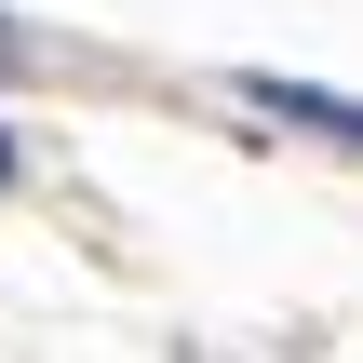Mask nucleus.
Instances as JSON below:
<instances>
[{
    "mask_svg": "<svg viewBox=\"0 0 363 363\" xmlns=\"http://www.w3.org/2000/svg\"><path fill=\"white\" fill-rule=\"evenodd\" d=\"M256 108H283V121H310V135H337V148H363V108L350 94H323V81H242Z\"/></svg>",
    "mask_w": 363,
    "mask_h": 363,
    "instance_id": "1",
    "label": "nucleus"
},
{
    "mask_svg": "<svg viewBox=\"0 0 363 363\" xmlns=\"http://www.w3.org/2000/svg\"><path fill=\"white\" fill-rule=\"evenodd\" d=\"M27 67H40V40H27V27L0 13V81H27Z\"/></svg>",
    "mask_w": 363,
    "mask_h": 363,
    "instance_id": "2",
    "label": "nucleus"
},
{
    "mask_svg": "<svg viewBox=\"0 0 363 363\" xmlns=\"http://www.w3.org/2000/svg\"><path fill=\"white\" fill-rule=\"evenodd\" d=\"M0 189H13V135H0Z\"/></svg>",
    "mask_w": 363,
    "mask_h": 363,
    "instance_id": "3",
    "label": "nucleus"
}]
</instances>
